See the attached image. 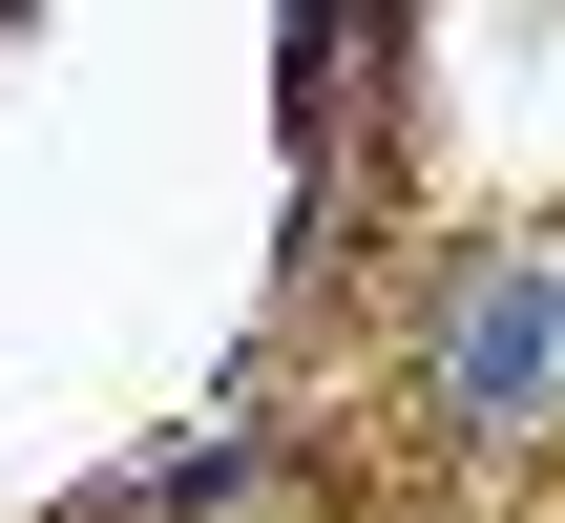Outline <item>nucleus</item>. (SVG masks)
Here are the masks:
<instances>
[{
	"mask_svg": "<svg viewBox=\"0 0 565 523\" xmlns=\"http://www.w3.org/2000/svg\"><path fill=\"white\" fill-rule=\"evenodd\" d=\"M545 377H565V252H503L440 335V419H524Z\"/></svg>",
	"mask_w": 565,
	"mask_h": 523,
	"instance_id": "f257e3e1",
	"label": "nucleus"
}]
</instances>
